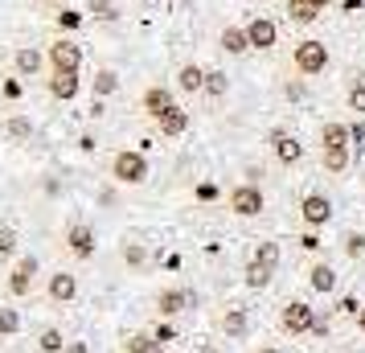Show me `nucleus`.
<instances>
[{"label":"nucleus","instance_id":"nucleus-5","mask_svg":"<svg viewBox=\"0 0 365 353\" xmlns=\"http://www.w3.org/2000/svg\"><path fill=\"white\" fill-rule=\"evenodd\" d=\"M37 271H41V263H37L34 255H21L17 263H13V271H9V296H17V300H25L29 292H34L37 284Z\"/></svg>","mask_w":365,"mask_h":353},{"label":"nucleus","instance_id":"nucleus-27","mask_svg":"<svg viewBox=\"0 0 365 353\" xmlns=\"http://www.w3.org/2000/svg\"><path fill=\"white\" fill-rule=\"evenodd\" d=\"M226 91H230V78L222 70H205V95L210 99H226Z\"/></svg>","mask_w":365,"mask_h":353},{"label":"nucleus","instance_id":"nucleus-8","mask_svg":"<svg viewBox=\"0 0 365 353\" xmlns=\"http://www.w3.org/2000/svg\"><path fill=\"white\" fill-rule=\"evenodd\" d=\"M299 218H304L308 230H320V226H329V218H332V202L324 193H308V198L299 202Z\"/></svg>","mask_w":365,"mask_h":353},{"label":"nucleus","instance_id":"nucleus-17","mask_svg":"<svg viewBox=\"0 0 365 353\" xmlns=\"http://www.w3.org/2000/svg\"><path fill=\"white\" fill-rule=\"evenodd\" d=\"M41 62H46V53L34 50V46H21V50L13 53V70H17L21 78H34L37 70H41Z\"/></svg>","mask_w":365,"mask_h":353},{"label":"nucleus","instance_id":"nucleus-36","mask_svg":"<svg viewBox=\"0 0 365 353\" xmlns=\"http://www.w3.org/2000/svg\"><path fill=\"white\" fill-rule=\"evenodd\" d=\"M345 251L353 255V259H357V255L365 251V238H361V235H349V238H345Z\"/></svg>","mask_w":365,"mask_h":353},{"label":"nucleus","instance_id":"nucleus-19","mask_svg":"<svg viewBox=\"0 0 365 353\" xmlns=\"http://www.w3.org/2000/svg\"><path fill=\"white\" fill-rule=\"evenodd\" d=\"M177 86H181L185 95H197V91H205V70H201L197 62H185V66L177 70Z\"/></svg>","mask_w":365,"mask_h":353},{"label":"nucleus","instance_id":"nucleus-9","mask_svg":"<svg viewBox=\"0 0 365 353\" xmlns=\"http://www.w3.org/2000/svg\"><path fill=\"white\" fill-rule=\"evenodd\" d=\"M66 251L74 255V259H95V230H91L86 222H70Z\"/></svg>","mask_w":365,"mask_h":353},{"label":"nucleus","instance_id":"nucleus-3","mask_svg":"<svg viewBox=\"0 0 365 353\" xmlns=\"http://www.w3.org/2000/svg\"><path fill=\"white\" fill-rule=\"evenodd\" d=\"M111 177H115L119 185H144L148 181V160H144V152H115L111 156Z\"/></svg>","mask_w":365,"mask_h":353},{"label":"nucleus","instance_id":"nucleus-2","mask_svg":"<svg viewBox=\"0 0 365 353\" xmlns=\"http://www.w3.org/2000/svg\"><path fill=\"white\" fill-rule=\"evenodd\" d=\"M312 324H316V308L304 300H287L279 308V317H275V329L283 337H304V333H312Z\"/></svg>","mask_w":365,"mask_h":353},{"label":"nucleus","instance_id":"nucleus-35","mask_svg":"<svg viewBox=\"0 0 365 353\" xmlns=\"http://www.w3.org/2000/svg\"><path fill=\"white\" fill-rule=\"evenodd\" d=\"M123 263H132V267H140V263H144V247H140V242H123Z\"/></svg>","mask_w":365,"mask_h":353},{"label":"nucleus","instance_id":"nucleus-16","mask_svg":"<svg viewBox=\"0 0 365 353\" xmlns=\"http://www.w3.org/2000/svg\"><path fill=\"white\" fill-rule=\"evenodd\" d=\"M320 148H353V128L329 119V123L320 128Z\"/></svg>","mask_w":365,"mask_h":353},{"label":"nucleus","instance_id":"nucleus-28","mask_svg":"<svg viewBox=\"0 0 365 353\" xmlns=\"http://www.w3.org/2000/svg\"><path fill=\"white\" fill-rule=\"evenodd\" d=\"M271 275H275V271L263 267V263H255V259L247 263V287H255V292H263V287L271 284Z\"/></svg>","mask_w":365,"mask_h":353},{"label":"nucleus","instance_id":"nucleus-14","mask_svg":"<svg viewBox=\"0 0 365 353\" xmlns=\"http://www.w3.org/2000/svg\"><path fill=\"white\" fill-rule=\"evenodd\" d=\"M189 304H193V296H189L185 287H165V292L156 296V312H160V317H181Z\"/></svg>","mask_w":365,"mask_h":353},{"label":"nucleus","instance_id":"nucleus-41","mask_svg":"<svg viewBox=\"0 0 365 353\" xmlns=\"http://www.w3.org/2000/svg\"><path fill=\"white\" fill-rule=\"evenodd\" d=\"M357 329L365 333V304H361V312H357Z\"/></svg>","mask_w":365,"mask_h":353},{"label":"nucleus","instance_id":"nucleus-6","mask_svg":"<svg viewBox=\"0 0 365 353\" xmlns=\"http://www.w3.org/2000/svg\"><path fill=\"white\" fill-rule=\"evenodd\" d=\"M46 62H50V70H78L83 66V50H78V41L58 37V41L46 46Z\"/></svg>","mask_w":365,"mask_h":353},{"label":"nucleus","instance_id":"nucleus-13","mask_svg":"<svg viewBox=\"0 0 365 353\" xmlns=\"http://www.w3.org/2000/svg\"><path fill=\"white\" fill-rule=\"evenodd\" d=\"M140 103H144V111H148V116L156 119V123H160V119H165L168 111H173V107H177V99H173V91H168V86H148Z\"/></svg>","mask_w":365,"mask_h":353},{"label":"nucleus","instance_id":"nucleus-37","mask_svg":"<svg viewBox=\"0 0 365 353\" xmlns=\"http://www.w3.org/2000/svg\"><path fill=\"white\" fill-rule=\"evenodd\" d=\"M341 312H345V317H357V312H361V304L349 296V300H341Z\"/></svg>","mask_w":365,"mask_h":353},{"label":"nucleus","instance_id":"nucleus-40","mask_svg":"<svg viewBox=\"0 0 365 353\" xmlns=\"http://www.w3.org/2000/svg\"><path fill=\"white\" fill-rule=\"evenodd\" d=\"M152 333L160 337V341H173V329H168V324H156V329H152Z\"/></svg>","mask_w":365,"mask_h":353},{"label":"nucleus","instance_id":"nucleus-22","mask_svg":"<svg viewBox=\"0 0 365 353\" xmlns=\"http://www.w3.org/2000/svg\"><path fill=\"white\" fill-rule=\"evenodd\" d=\"M316 17H320V9L312 0H287V21L292 25H312Z\"/></svg>","mask_w":365,"mask_h":353},{"label":"nucleus","instance_id":"nucleus-18","mask_svg":"<svg viewBox=\"0 0 365 353\" xmlns=\"http://www.w3.org/2000/svg\"><path fill=\"white\" fill-rule=\"evenodd\" d=\"M222 333L230 337V341H247L250 333V320L242 308H226V317H222Z\"/></svg>","mask_w":365,"mask_h":353},{"label":"nucleus","instance_id":"nucleus-25","mask_svg":"<svg viewBox=\"0 0 365 353\" xmlns=\"http://www.w3.org/2000/svg\"><path fill=\"white\" fill-rule=\"evenodd\" d=\"M156 128H160V135H185V128H189V111H185V107H173Z\"/></svg>","mask_w":365,"mask_h":353},{"label":"nucleus","instance_id":"nucleus-26","mask_svg":"<svg viewBox=\"0 0 365 353\" xmlns=\"http://www.w3.org/2000/svg\"><path fill=\"white\" fill-rule=\"evenodd\" d=\"M66 337H62V329H41V337H37V349L41 353H66Z\"/></svg>","mask_w":365,"mask_h":353},{"label":"nucleus","instance_id":"nucleus-31","mask_svg":"<svg viewBox=\"0 0 365 353\" xmlns=\"http://www.w3.org/2000/svg\"><path fill=\"white\" fill-rule=\"evenodd\" d=\"M115 91H119V74L115 70H99V74H95V95L107 99V95H115Z\"/></svg>","mask_w":365,"mask_h":353},{"label":"nucleus","instance_id":"nucleus-32","mask_svg":"<svg viewBox=\"0 0 365 353\" xmlns=\"http://www.w3.org/2000/svg\"><path fill=\"white\" fill-rule=\"evenodd\" d=\"M4 128H9V135H13V140H29V135H34V119L9 116V123H4Z\"/></svg>","mask_w":365,"mask_h":353},{"label":"nucleus","instance_id":"nucleus-42","mask_svg":"<svg viewBox=\"0 0 365 353\" xmlns=\"http://www.w3.org/2000/svg\"><path fill=\"white\" fill-rule=\"evenodd\" d=\"M66 353H86V349L78 345V341H74V345H66Z\"/></svg>","mask_w":365,"mask_h":353},{"label":"nucleus","instance_id":"nucleus-4","mask_svg":"<svg viewBox=\"0 0 365 353\" xmlns=\"http://www.w3.org/2000/svg\"><path fill=\"white\" fill-rule=\"evenodd\" d=\"M226 205H230L234 218H259L263 205H267V198H263V189L259 185H234L230 198H226Z\"/></svg>","mask_w":365,"mask_h":353},{"label":"nucleus","instance_id":"nucleus-23","mask_svg":"<svg viewBox=\"0 0 365 353\" xmlns=\"http://www.w3.org/2000/svg\"><path fill=\"white\" fill-rule=\"evenodd\" d=\"M349 156H353L349 148H320V168L336 177V173H345L349 168Z\"/></svg>","mask_w":365,"mask_h":353},{"label":"nucleus","instance_id":"nucleus-20","mask_svg":"<svg viewBox=\"0 0 365 353\" xmlns=\"http://www.w3.org/2000/svg\"><path fill=\"white\" fill-rule=\"evenodd\" d=\"M123 349L128 353H165V341L156 333H144V329H140V333H132L123 341Z\"/></svg>","mask_w":365,"mask_h":353},{"label":"nucleus","instance_id":"nucleus-7","mask_svg":"<svg viewBox=\"0 0 365 353\" xmlns=\"http://www.w3.org/2000/svg\"><path fill=\"white\" fill-rule=\"evenodd\" d=\"M267 144H271V152H275V160H279V165H287V168L304 160V144H299L292 132H283V128H271Z\"/></svg>","mask_w":365,"mask_h":353},{"label":"nucleus","instance_id":"nucleus-45","mask_svg":"<svg viewBox=\"0 0 365 353\" xmlns=\"http://www.w3.org/2000/svg\"><path fill=\"white\" fill-rule=\"evenodd\" d=\"M29 4H50V0H29Z\"/></svg>","mask_w":365,"mask_h":353},{"label":"nucleus","instance_id":"nucleus-12","mask_svg":"<svg viewBox=\"0 0 365 353\" xmlns=\"http://www.w3.org/2000/svg\"><path fill=\"white\" fill-rule=\"evenodd\" d=\"M242 29H247V37H250V50H271L275 37H279V29H275L271 17H250Z\"/></svg>","mask_w":365,"mask_h":353},{"label":"nucleus","instance_id":"nucleus-46","mask_svg":"<svg viewBox=\"0 0 365 353\" xmlns=\"http://www.w3.org/2000/svg\"><path fill=\"white\" fill-rule=\"evenodd\" d=\"M336 353H353V349H336Z\"/></svg>","mask_w":365,"mask_h":353},{"label":"nucleus","instance_id":"nucleus-33","mask_svg":"<svg viewBox=\"0 0 365 353\" xmlns=\"http://www.w3.org/2000/svg\"><path fill=\"white\" fill-rule=\"evenodd\" d=\"M86 9H91V13H95L99 21H115V17H119L115 0H86Z\"/></svg>","mask_w":365,"mask_h":353},{"label":"nucleus","instance_id":"nucleus-24","mask_svg":"<svg viewBox=\"0 0 365 353\" xmlns=\"http://www.w3.org/2000/svg\"><path fill=\"white\" fill-rule=\"evenodd\" d=\"M345 103H349V111H357V116H365V74H349Z\"/></svg>","mask_w":365,"mask_h":353},{"label":"nucleus","instance_id":"nucleus-15","mask_svg":"<svg viewBox=\"0 0 365 353\" xmlns=\"http://www.w3.org/2000/svg\"><path fill=\"white\" fill-rule=\"evenodd\" d=\"M217 46L230 53V58H242V53L250 50V37H247V29H242V25H226V29L217 34Z\"/></svg>","mask_w":365,"mask_h":353},{"label":"nucleus","instance_id":"nucleus-30","mask_svg":"<svg viewBox=\"0 0 365 353\" xmlns=\"http://www.w3.org/2000/svg\"><path fill=\"white\" fill-rule=\"evenodd\" d=\"M17 333H21V312L0 304V337H17Z\"/></svg>","mask_w":365,"mask_h":353},{"label":"nucleus","instance_id":"nucleus-1","mask_svg":"<svg viewBox=\"0 0 365 353\" xmlns=\"http://www.w3.org/2000/svg\"><path fill=\"white\" fill-rule=\"evenodd\" d=\"M329 46L324 41H316V37H304L296 50H292V66H296V74H304V78H312V74H324L329 70Z\"/></svg>","mask_w":365,"mask_h":353},{"label":"nucleus","instance_id":"nucleus-39","mask_svg":"<svg viewBox=\"0 0 365 353\" xmlns=\"http://www.w3.org/2000/svg\"><path fill=\"white\" fill-rule=\"evenodd\" d=\"M299 247H304V251H316V247H320V242H316V235H312V230H308V235L299 238Z\"/></svg>","mask_w":365,"mask_h":353},{"label":"nucleus","instance_id":"nucleus-38","mask_svg":"<svg viewBox=\"0 0 365 353\" xmlns=\"http://www.w3.org/2000/svg\"><path fill=\"white\" fill-rule=\"evenodd\" d=\"M312 337H329V320H324V317H316V324H312Z\"/></svg>","mask_w":365,"mask_h":353},{"label":"nucleus","instance_id":"nucleus-21","mask_svg":"<svg viewBox=\"0 0 365 353\" xmlns=\"http://www.w3.org/2000/svg\"><path fill=\"white\" fill-rule=\"evenodd\" d=\"M308 284H312V292L329 296V292H336V271H332L329 263H316V267L308 271Z\"/></svg>","mask_w":365,"mask_h":353},{"label":"nucleus","instance_id":"nucleus-11","mask_svg":"<svg viewBox=\"0 0 365 353\" xmlns=\"http://www.w3.org/2000/svg\"><path fill=\"white\" fill-rule=\"evenodd\" d=\"M46 91H50V99L70 103L74 95H78V70H50V78H46Z\"/></svg>","mask_w":365,"mask_h":353},{"label":"nucleus","instance_id":"nucleus-44","mask_svg":"<svg viewBox=\"0 0 365 353\" xmlns=\"http://www.w3.org/2000/svg\"><path fill=\"white\" fill-rule=\"evenodd\" d=\"M259 353H279V349H271V345H267V349H259Z\"/></svg>","mask_w":365,"mask_h":353},{"label":"nucleus","instance_id":"nucleus-43","mask_svg":"<svg viewBox=\"0 0 365 353\" xmlns=\"http://www.w3.org/2000/svg\"><path fill=\"white\" fill-rule=\"evenodd\" d=\"M312 4H316V9H320V13H324V9H329L332 0H312Z\"/></svg>","mask_w":365,"mask_h":353},{"label":"nucleus","instance_id":"nucleus-29","mask_svg":"<svg viewBox=\"0 0 365 353\" xmlns=\"http://www.w3.org/2000/svg\"><path fill=\"white\" fill-rule=\"evenodd\" d=\"M250 259H255V263H263V267H271V271H275V267H279V242H259Z\"/></svg>","mask_w":365,"mask_h":353},{"label":"nucleus","instance_id":"nucleus-10","mask_svg":"<svg viewBox=\"0 0 365 353\" xmlns=\"http://www.w3.org/2000/svg\"><path fill=\"white\" fill-rule=\"evenodd\" d=\"M46 296H50V304H70L78 296V275L74 271H53L46 280Z\"/></svg>","mask_w":365,"mask_h":353},{"label":"nucleus","instance_id":"nucleus-34","mask_svg":"<svg viewBox=\"0 0 365 353\" xmlns=\"http://www.w3.org/2000/svg\"><path fill=\"white\" fill-rule=\"evenodd\" d=\"M17 255V230L13 226H0V259Z\"/></svg>","mask_w":365,"mask_h":353}]
</instances>
